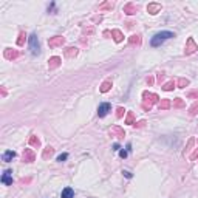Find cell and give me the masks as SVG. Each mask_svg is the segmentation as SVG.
<instances>
[{
  "mask_svg": "<svg viewBox=\"0 0 198 198\" xmlns=\"http://www.w3.org/2000/svg\"><path fill=\"white\" fill-rule=\"evenodd\" d=\"M175 87V82L173 80H170V82H167V84H164V87H163V90H166V91H170L172 88Z\"/></svg>",
  "mask_w": 198,
  "mask_h": 198,
  "instance_id": "e0dca14e",
  "label": "cell"
},
{
  "mask_svg": "<svg viewBox=\"0 0 198 198\" xmlns=\"http://www.w3.org/2000/svg\"><path fill=\"white\" fill-rule=\"evenodd\" d=\"M109 112H112V104H109V102H102L101 105L97 107V115H99V118L107 116Z\"/></svg>",
  "mask_w": 198,
  "mask_h": 198,
  "instance_id": "277c9868",
  "label": "cell"
},
{
  "mask_svg": "<svg viewBox=\"0 0 198 198\" xmlns=\"http://www.w3.org/2000/svg\"><path fill=\"white\" fill-rule=\"evenodd\" d=\"M2 183L5 184V186H11L13 184V170H5L3 172V175H2Z\"/></svg>",
  "mask_w": 198,
  "mask_h": 198,
  "instance_id": "5b68a950",
  "label": "cell"
},
{
  "mask_svg": "<svg viewBox=\"0 0 198 198\" xmlns=\"http://www.w3.org/2000/svg\"><path fill=\"white\" fill-rule=\"evenodd\" d=\"M51 153H53V147H47V149H45V152H43V158L47 159V158H48V155H51Z\"/></svg>",
  "mask_w": 198,
  "mask_h": 198,
  "instance_id": "603a6c76",
  "label": "cell"
},
{
  "mask_svg": "<svg viewBox=\"0 0 198 198\" xmlns=\"http://www.w3.org/2000/svg\"><path fill=\"white\" fill-rule=\"evenodd\" d=\"M67 158H68V153H60V155L57 156V161H59V163H64Z\"/></svg>",
  "mask_w": 198,
  "mask_h": 198,
  "instance_id": "cb8c5ba5",
  "label": "cell"
},
{
  "mask_svg": "<svg viewBox=\"0 0 198 198\" xmlns=\"http://www.w3.org/2000/svg\"><path fill=\"white\" fill-rule=\"evenodd\" d=\"M112 34L115 36V40H116V42H121V40H122V34H121V31L113 30V31H112Z\"/></svg>",
  "mask_w": 198,
  "mask_h": 198,
  "instance_id": "2e32d148",
  "label": "cell"
},
{
  "mask_svg": "<svg viewBox=\"0 0 198 198\" xmlns=\"http://www.w3.org/2000/svg\"><path fill=\"white\" fill-rule=\"evenodd\" d=\"M170 107V101L169 99H164V101L159 102V109H169Z\"/></svg>",
  "mask_w": 198,
  "mask_h": 198,
  "instance_id": "ac0fdd59",
  "label": "cell"
},
{
  "mask_svg": "<svg viewBox=\"0 0 198 198\" xmlns=\"http://www.w3.org/2000/svg\"><path fill=\"white\" fill-rule=\"evenodd\" d=\"M133 121H135V115H133L132 112H129L127 119H126V124H133Z\"/></svg>",
  "mask_w": 198,
  "mask_h": 198,
  "instance_id": "ffe728a7",
  "label": "cell"
},
{
  "mask_svg": "<svg viewBox=\"0 0 198 198\" xmlns=\"http://www.w3.org/2000/svg\"><path fill=\"white\" fill-rule=\"evenodd\" d=\"M119 149H121V146H119V144H118V142H116V144H115V146H113V150H119Z\"/></svg>",
  "mask_w": 198,
  "mask_h": 198,
  "instance_id": "d6a6232c",
  "label": "cell"
},
{
  "mask_svg": "<svg viewBox=\"0 0 198 198\" xmlns=\"http://www.w3.org/2000/svg\"><path fill=\"white\" fill-rule=\"evenodd\" d=\"M2 158H3L5 163H10V161H13V158H16V152L14 150H6Z\"/></svg>",
  "mask_w": 198,
  "mask_h": 198,
  "instance_id": "30bf717a",
  "label": "cell"
},
{
  "mask_svg": "<svg viewBox=\"0 0 198 198\" xmlns=\"http://www.w3.org/2000/svg\"><path fill=\"white\" fill-rule=\"evenodd\" d=\"M64 42H65V40H64V37L56 36V37H53V39H50V40H48V45H50L51 48H54V47H60Z\"/></svg>",
  "mask_w": 198,
  "mask_h": 198,
  "instance_id": "8992f818",
  "label": "cell"
},
{
  "mask_svg": "<svg viewBox=\"0 0 198 198\" xmlns=\"http://www.w3.org/2000/svg\"><path fill=\"white\" fill-rule=\"evenodd\" d=\"M110 87H112V82H110V80H105V82L102 84V87H101V91H102V93H107V91L110 90Z\"/></svg>",
  "mask_w": 198,
  "mask_h": 198,
  "instance_id": "9a60e30c",
  "label": "cell"
},
{
  "mask_svg": "<svg viewBox=\"0 0 198 198\" xmlns=\"http://www.w3.org/2000/svg\"><path fill=\"white\" fill-rule=\"evenodd\" d=\"M136 10H138V8H136V5H133V3H129V5L124 8V11H126L127 14H135Z\"/></svg>",
  "mask_w": 198,
  "mask_h": 198,
  "instance_id": "4fadbf2b",
  "label": "cell"
},
{
  "mask_svg": "<svg viewBox=\"0 0 198 198\" xmlns=\"http://www.w3.org/2000/svg\"><path fill=\"white\" fill-rule=\"evenodd\" d=\"M139 42H141L139 36H132V39H130V43H139Z\"/></svg>",
  "mask_w": 198,
  "mask_h": 198,
  "instance_id": "d4e9b609",
  "label": "cell"
},
{
  "mask_svg": "<svg viewBox=\"0 0 198 198\" xmlns=\"http://www.w3.org/2000/svg\"><path fill=\"white\" fill-rule=\"evenodd\" d=\"M196 112H198V102H195V104H193V105L189 109V113H190V116H193Z\"/></svg>",
  "mask_w": 198,
  "mask_h": 198,
  "instance_id": "44dd1931",
  "label": "cell"
},
{
  "mask_svg": "<svg viewBox=\"0 0 198 198\" xmlns=\"http://www.w3.org/2000/svg\"><path fill=\"white\" fill-rule=\"evenodd\" d=\"M195 50H198V47L195 45L193 39H189V40H187V47H186V53H187V54H192Z\"/></svg>",
  "mask_w": 198,
  "mask_h": 198,
  "instance_id": "ba28073f",
  "label": "cell"
},
{
  "mask_svg": "<svg viewBox=\"0 0 198 198\" xmlns=\"http://www.w3.org/2000/svg\"><path fill=\"white\" fill-rule=\"evenodd\" d=\"M147 11H149L150 14H156L158 11H161V5H158V3H150V5L147 6Z\"/></svg>",
  "mask_w": 198,
  "mask_h": 198,
  "instance_id": "8fae6325",
  "label": "cell"
},
{
  "mask_svg": "<svg viewBox=\"0 0 198 198\" xmlns=\"http://www.w3.org/2000/svg\"><path fill=\"white\" fill-rule=\"evenodd\" d=\"M186 85H189V80H187V79H183V77H181V79L178 80V87H179V88H184Z\"/></svg>",
  "mask_w": 198,
  "mask_h": 198,
  "instance_id": "7402d4cb",
  "label": "cell"
},
{
  "mask_svg": "<svg viewBox=\"0 0 198 198\" xmlns=\"http://www.w3.org/2000/svg\"><path fill=\"white\" fill-rule=\"evenodd\" d=\"M60 198H74V190L71 187H65L60 193Z\"/></svg>",
  "mask_w": 198,
  "mask_h": 198,
  "instance_id": "9c48e42d",
  "label": "cell"
},
{
  "mask_svg": "<svg viewBox=\"0 0 198 198\" xmlns=\"http://www.w3.org/2000/svg\"><path fill=\"white\" fill-rule=\"evenodd\" d=\"M23 161H27V163L34 161V152L31 149H25V152H23Z\"/></svg>",
  "mask_w": 198,
  "mask_h": 198,
  "instance_id": "52a82bcc",
  "label": "cell"
},
{
  "mask_svg": "<svg viewBox=\"0 0 198 198\" xmlns=\"http://www.w3.org/2000/svg\"><path fill=\"white\" fill-rule=\"evenodd\" d=\"M23 37H25V34H23V33H20V39L17 40V45H23Z\"/></svg>",
  "mask_w": 198,
  "mask_h": 198,
  "instance_id": "4dcf8cb0",
  "label": "cell"
},
{
  "mask_svg": "<svg viewBox=\"0 0 198 198\" xmlns=\"http://www.w3.org/2000/svg\"><path fill=\"white\" fill-rule=\"evenodd\" d=\"M195 158H198V150H195V152L190 155V159H195Z\"/></svg>",
  "mask_w": 198,
  "mask_h": 198,
  "instance_id": "1f68e13d",
  "label": "cell"
},
{
  "mask_svg": "<svg viewBox=\"0 0 198 198\" xmlns=\"http://www.w3.org/2000/svg\"><path fill=\"white\" fill-rule=\"evenodd\" d=\"M59 65H60V57L54 56V57H51V59H50V70H53V68H57Z\"/></svg>",
  "mask_w": 198,
  "mask_h": 198,
  "instance_id": "7c38bea8",
  "label": "cell"
},
{
  "mask_svg": "<svg viewBox=\"0 0 198 198\" xmlns=\"http://www.w3.org/2000/svg\"><path fill=\"white\" fill-rule=\"evenodd\" d=\"M124 112H126V110H124L122 107H119V109H118V113H116V116H118V118H122V115H124Z\"/></svg>",
  "mask_w": 198,
  "mask_h": 198,
  "instance_id": "f546056e",
  "label": "cell"
},
{
  "mask_svg": "<svg viewBox=\"0 0 198 198\" xmlns=\"http://www.w3.org/2000/svg\"><path fill=\"white\" fill-rule=\"evenodd\" d=\"M189 97H198V90H193V91H189L187 93Z\"/></svg>",
  "mask_w": 198,
  "mask_h": 198,
  "instance_id": "f1b7e54d",
  "label": "cell"
},
{
  "mask_svg": "<svg viewBox=\"0 0 198 198\" xmlns=\"http://www.w3.org/2000/svg\"><path fill=\"white\" fill-rule=\"evenodd\" d=\"M119 156H121V158H127V156H129V150H124V149L119 150Z\"/></svg>",
  "mask_w": 198,
  "mask_h": 198,
  "instance_id": "83f0119b",
  "label": "cell"
},
{
  "mask_svg": "<svg viewBox=\"0 0 198 198\" xmlns=\"http://www.w3.org/2000/svg\"><path fill=\"white\" fill-rule=\"evenodd\" d=\"M122 173H124L127 178H132V173H130V172H122Z\"/></svg>",
  "mask_w": 198,
  "mask_h": 198,
  "instance_id": "836d02e7",
  "label": "cell"
},
{
  "mask_svg": "<svg viewBox=\"0 0 198 198\" xmlns=\"http://www.w3.org/2000/svg\"><path fill=\"white\" fill-rule=\"evenodd\" d=\"M30 51L34 56H37L40 53V45H39V39H37V34L36 33H33L30 36Z\"/></svg>",
  "mask_w": 198,
  "mask_h": 198,
  "instance_id": "3957f363",
  "label": "cell"
},
{
  "mask_svg": "<svg viewBox=\"0 0 198 198\" xmlns=\"http://www.w3.org/2000/svg\"><path fill=\"white\" fill-rule=\"evenodd\" d=\"M142 97H144L142 109H146V110H150L152 105L158 101V96H156L155 93H149V91H144V93H142Z\"/></svg>",
  "mask_w": 198,
  "mask_h": 198,
  "instance_id": "7a4b0ae2",
  "label": "cell"
},
{
  "mask_svg": "<svg viewBox=\"0 0 198 198\" xmlns=\"http://www.w3.org/2000/svg\"><path fill=\"white\" fill-rule=\"evenodd\" d=\"M110 135H112V136H113V135H118V138H119V136H124V130L119 129V127H113V129L110 130Z\"/></svg>",
  "mask_w": 198,
  "mask_h": 198,
  "instance_id": "5bb4252c",
  "label": "cell"
},
{
  "mask_svg": "<svg viewBox=\"0 0 198 198\" xmlns=\"http://www.w3.org/2000/svg\"><path fill=\"white\" fill-rule=\"evenodd\" d=\"M183 105H184V102L181 101V99H179V97H178V99H176V101L173 102V107H183Z\"/></svg>",
  "mask_w": 198,
  "mask_h": 198,
  "instance_id": "4316f807",
  "label": "cell"
},
{
  "mask_svg": "<svg viewBox=\"0 0 198 198\" xmlns=\"http://www.w3.org/2000/svg\"><path fill=\"white\" fill-rule=\"evenodd\" d=\"M175 37V34L172 31H161V33H156L152 39H150V45L152 47H159L161 43H164L167 39H172Z\"/></svg>",
  "mask_w": 198,
  "mask_h": 198,
  "instance_id": "6da1fadb",
  "label": "cell"
},
{
  "mask_svg": "<svg viewBox=\"0 0 198 198\" xmlns=\"http://www.w3.org/2000/svg\"><path fill=\"white\" fill-rule=\"evenodd\" d=\"M76 53H77V50H76V48H67V51H65V54H67L68 57L76 56Z\"/></svg>",
  "mask_w": 198,
  "mask_h": 198,
  "instance_id": "d6986e66",
  "label": "cell"
},
{
  "mask_svg": "<svg viewBox=\"0 0 198 198\" xmlns=\"http://www.w3.org/2000/svg\"><path fill=\"white\" fill-rule=\"evenodd\" d=\"M30 144H31V146H39V139H37L36 136H31V139H30Z\"/></svg>",
  "mask_w": 198,
  "mask_h": 198,
  "instance_id": "484cf974",
  "label": "cell"
}]
</instances>
